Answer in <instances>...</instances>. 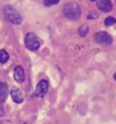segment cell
Returning a JSON list of instances; mask_svg holds the SVG:
<instances>
[{
	"mask_svg": "<svg viewBox=\"0 0 116 124\" xmlns=\"http://www.w3.org/2000/svg\"><path fill=\"white\" fill-rule=\"evenodd\" d=\"M3 14H4V17L7 22L12 23V24H21L22 23V16L19 15V12L11 5H6L4 6L3 9Z\"/></svg>",
	"mask_w": 116,
	"mask_h": 124,
	"instance_id": "6da1fadb",
	"label": "cell"
},
{
	"mask_svg": "<svg viewBox=\"0 0 116 124\" xmlns=\"http://www.w3.org/2000/svg\"><path fill=\"white\" fill-rule=\"evenodd\" d=\"M63 15L71 21H76L81 17V8L76 3H68L63 8Z\"/></svg>",
	"mask_w": 116,
	"mask_h": 124,
	"instance_id": "7a4b0ae2",
	"label": "cell"
},
{
	"mask_svg": "<svg viewBox=\"0 0 116 124\" xmlns=\"http://www.w3.org/2000/svg\"><path fill=\"white\" fill-rule=\"evenodd\" d=\"M24 44L32 51H36L40 47V40L38 39L36 34L35 33H32V32L26 34V37H24Z\"/></svg>",
	"mask_w": 116,
	"mask_h": 124,
	"instance_id": "3957f363",
	"label": "cell"
},
{
	"mask_svg": "<svg viewBox=\"0 0 116 124\" xmlns=\"http://www.w3.org/2000/svg\"><path fill=\"white\" fill-rule=\"evenodd\" d=\"M93 39H94V41H97L98 44L104 45V46H109V45L112 44V37H111L109 33L104 32V31L97 32V33L93 35Z\"/></svg>",
	"mask_w": 116,
	"mask_h": 124,
	"instance_id": "277c9868",
	"label": "cell"
},
{
	"mask_svg": "<svg viewBox=\"0 0 116 124\" xmlns=\"http://www.w3.org/2000/svg\"><path fill=\"white\" fill-rule=\"evenodd\" d=\"M47 91H48V82H47L46 79H42V80H40V82L38 83L36 90H35L34 95H35V97L41 99V97H44V96L47 94Z\"/></svg>",
	"mask_w": 116,
	"mask_h": 124,
	"instance_id": "5b68a950",
	"label": "cell"
},
{
	"mask_svg": "<svg viewBox=\"0 0 116 124\" xmlns=\"http://www.w3.org/2000/svg\"><path fill=\"white\" fill-rule=\"evenodd\" d=\"M10 95H11V99L13 100L15 103H22L23 100H24L23 93H22L18 88H11V90H10Z\"/></svg>",
	"mask_w": 116,
	"mask_h": 124,
	"instance_id": "8992f818",
	"label": "cell"
},
{
	"mask_svg": "<svg viewBox=\"0 0 116 124\" xmlns=\"http://www.w3.org/2000/svg\"><path fill=\"white\" fill-rule=\"evenodd\" d=\"M97 8L102 12H110L112 10V3L110 0H99L97 4Z\"/></svg>",
	"mask_w": 116,
	"mask_h": 124,
	"instance_id": "52a82bcc",
	"label": "cell"
},
{
	"mask_svg": "<svg viewBox=\"0 0 116 124\" xmlns=\"http://www.w3.org/2000/svg\"><path fill=\"white\" fill-rule=\"evenodd\" d=\"M13 78L17 83H23L24 82V70L22 66H16L13 70Z\"/></svg>",
	"mask_w": 116,
	"mask_h": 124,
	"instance_id": "ba28073f",
	"label": "cell"
},
{
	"mask_svg": "<svg viewBox=\"0 0 116 124\" xmlns=\"http://www.w3.org/2000/svg\"><path fill=\"white\" fill-rule=\"evenodd\" d=\"M9 93H10L9 85H7L6 83H0V103L4 102V101L7 99Z\"/></svg>",
	"mask_w": 116,
	"mask_h": 124,
	"instance_id": "9c48e42d",
	"label": "cell"
},
{
	"mask_svg": "<svg viewBox=\"0 0 116 124\" xmlns=\"http://www.w3.org/2000/svg\"><path fill=\"white\" fill-rule=\"evenodd\" d=\"M9 61V54L6 50L1 49L0 50V63H6Z\"/></svg>",
	"mask_w": 116,
	"mask_h": 124,
	"instance_id": "30bf717a",
	"label": "cell"
},
{
	"mask_svg": "<svg viewBox=\"0 0 116 124\" xmlns=\"http://www.w3.org/2000/svg\"><path fill=\"white\" fill-rule=\"evenodd\" d=\"M116 23V18L115 17H106L105 20H104V24H105V27H110V26H112V24H115Z\"/></svg>",
	"mask_w": 116,
	"mask_h": 124,
	"instance_id": "8fae6325",
	"label": "cell"
},
{
	"mask_svg": "<svg viewBox=\"0 0 116 124\" xmlns=\"http://www.w3.org/2000/svg\"><path fill=\"white\" fill-rule=\"evenodd\" d=\"M87 33H88V27L87 26H85V24H82V26H80V28H79V34H80V37H86L87 35Z\"/></svg>",
	"mask_w": 116,
	"mask_h": 124,
	"instance_id": "7c38bea8",
	"label": "cell"
},
{
	"mask_svg": "<svg viewBox=\"0 0 116 124\" xmlns=\"http://www.w3.org/2000/svg\"><path fill=\"white\" fill-rule=\"evenodd\" d=\"M61 0H44V5L45 6H52V5H56L58 4Z\"/></svg>",
	"mask_w": 116,
	"mask_h": 124,
	"instance_id": "4fadbf2b",
	"label": "cell"
},
{
	"mask_svg": "<svg viewBox=\"0 0 116 124\" xmlns=\"http://www.w3.org/2000/svg\"><path fill=\"white\" fill-rule=\"evenodd\" d=\"M87 18L88 20H93V18H98V15H97V12H94V11H91L88 15H87Z\"/></svg>",
	"mask_w": 116,
	"mask_h": 124,
	"instance_id": "5bb4252c",
	"label": "cell"
},
{
	"mask_svg": "<svg viewBox=\"0 0 116 124\" xmlns=\"http://www.w3.org/2000/svg\"><path fill=\"white\" fill-rule=\"evenodd\" d=\"M1 124H12L11 122H4V123H1Z\"/></svg>",
	"mask_w": 116,
	"mask_h": 124,
	"instance_id": "9a60e30c",
	"label": "cell"
},
{
	"mask_svg": "<svg viewBox=\"0 0 116 124\" xmlns=\"http://www.w3.org/2000/svg\"><path fill=\"white\" fill-rule=\"evenodd\" d=\"M114 79H115V80H116V73H115V74H114Z\"/></svg>",
	"mask_w": 116,
	"mask_h": 124,
	"instance_id": "2e32d148",
	"label": "cell"
},
{
	"mask_svg": "<svg viewBox=\"0 0 116 124\" xmlns=\"http://www.w3.org/2000/svg\"><path fill=\"white\" fill-rule=\"evenodd\" d=\"M90 1H97V0H90Z\"/></svg>",
	"mask_w": 116,
	"mask_h": 124,
	"instance_id": "e0dca14e",
	"label": "cell"
}]
</instances>
